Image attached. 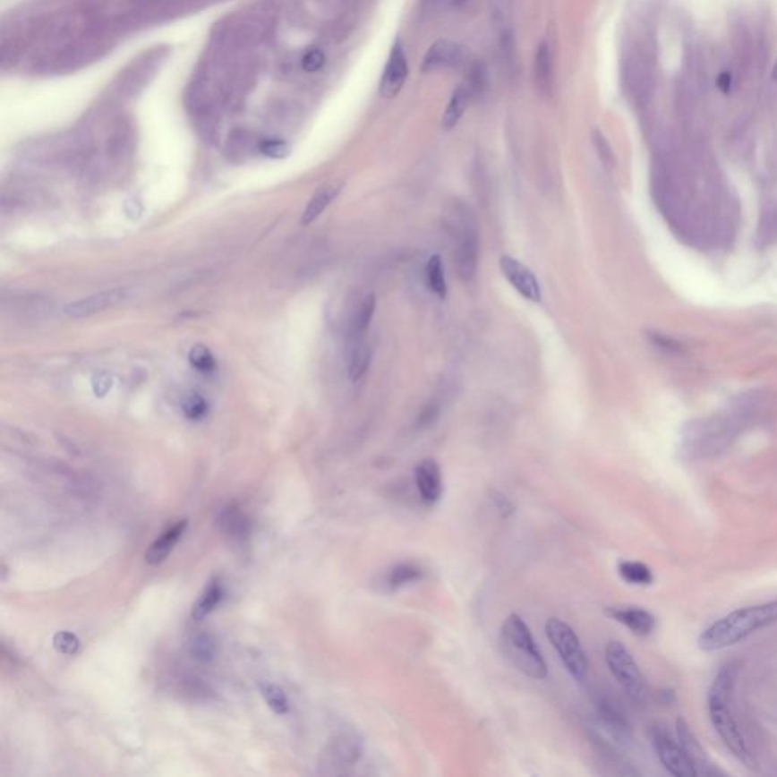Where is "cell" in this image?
Returning a JSON list of instances; mask_svg holds the SVG:
<instances>
[{
  "label": "cell",
  "mask_w": 777,
  "mask_h": 777,
  "mask_svg": "<svg viewBox=\"0 0 777 777\" xmlns=\"http://www.w3.org/2000/svg\"><path fill=\"white\" fill-rule=\"evenodd\" d=\"M739 668V662L726 663L713 679L708 694L709 718L715 732L720 735L722 743L726 744L733 756H737L747 765H752V753L733 706Z\"/></svg>",
  "instance_id": "cell-1"
},
{
  "label": "cell",
  "mask_w": 777,
  "mask_h": 777,
  "mask_svg": "<svg viewBox=\"0 0 777 777\" xmlns=\"http://www.w3.org/2000/svg\"><path fill=\"white\" fill-rule=\"evenodd\" d=\"M777 623V600L770 603L756 604L738 609L720 618L703 630L698 638V648L703 652H717L741 643L761 628Z\"/></svg>",
  "instance_id": "cell-2"
},
{
  "label": "cell",
  "mask_w": 777,
  "mask_h": 777,
  "mask_svg": "<svg viewBox=\"0 0 777 777\" xmlns=\"http://www.w3.org/2000/svg\"><path fill=\"white\" fill-rule=\"evenodd\" d=\"M500 645L508 662L528 678H547L549 668L521 617L510 615L501 626Z\"/></svg>",
  "instance_id": "cell-3"
},
{
  "label": "cell",
  "mask_w": 777,
  "mask_h": 777,
  "mask_svg": "<svg viewBox=\"0 0 777 777\" xmlns=\"http://www.w3.org/2000/svg\"><path fill=\"white\" fill-rule=\"evenodd\" d=\"M454 239H456V264L458 277L464 281H471L475 277L479 266L480 235L479 224L473 211L465 204L454 207L451 219Z\"/></svg>",
  "instance_id": "cell-4"
},
{
  "label": "cell",
  "mask_w": 777,
  "mask_h": 777,
  "mask_svg": "<svg viewBox=\"0 0 777 777\" xmlns=\"http://www.w3.org/2000/svg\"><path fill=\"white\" fill-rule=\"evenodd\" d=\"M545 632L549 636L556 652L560 656L565 668L576 680H583L588 674V659L585 654L580 639L569 628L568 624L563 623L559 618H550L545 624Z\"/></svg>",
  "instance_id": "cell-5"
},
{
  "label": "cell",
  "mask_w": 777,
  "mask_h": 777,
  "mask_svg": "<svg viewBox=\"0 0 777 777\" xmlns=\"http://www.w3.org/2000/svg\"><path fill=\"white\" fill-rule=\"evenodd\" d=\"M606 662L613 678L623 687L628 698L633 702H643L645 697V679L628 648L618 641L609 643L606 647Z\"/></svg>",
  "instance_id": "cell-6"
},
{
  "label": "cell",
  "mask_w": 777,
  "mask_h": 777,
  "mask_svg": "<svg viewBox=\"0 0 777 777\" xmlns=\"http://www.w3.org/2000/svg\"><path fill=\"white\" fill-rule=\"evenodd\" d=\"M650 738L659 761L668 773H671L676 777L696 776L687 753L679 743V739H674L673 735L668 732L667 728L653 726Z\"/></svg>",
  "instance_id": "cell-7"
},
{
  "label": "cell",
  "mask_w": 777,
  "mask_h": 777,
  "mask_svg": "<svg viewBox=\"0 0 777 777\" xmlns=\"http://www.w3.org/2000/svg\"><path fill=\"white\" fill-rule=\"evenodd\" d=\"M131 296V289L128 287H113V289L100 290L96 294L87 295L84 298L72 301L64 307V313L72 320H84L95 314L102 313L105 310L113 309L115 305L125 303Z\"/></svg>",
  "instance_id": "cell-8"
},
{
  "label": "cell",
  "mask_w": 777,
  "mask_h": 777,
  "mask_svg": "<svg viewBox=\"0 0 777 777\" xmlns=\"http://www.w3.org/2000/svg\"><path fill=\"white\" fill-rule=\"evenodd\" d=\"M500 269L503 272L504 278L508 279L510 286L518 292L523 298L534 303H539L542 299V289L539 285L536 275L524 266L519 260L503 255L500 259Z\"/></svg>",
  "instance_id": "cell-9"
},
{
  "label": "cell",
  "mask_w": 777,
  "mask_h": 777,
  "mask_svg": "<svg viewBox=\"0 0 777 777\" xmlns=\"http://www.w3.org/2000/svg\"><path fill=\"white\" fill-rule=\"evenodd\" d=\"M409 76V64H407V56L404 52V47L399 41H397L390 54H388V63L383 70V76L380 81V95L383 98H395L398 95L406 80Z\"/></svg>",
  "instance_id": "cell-10"
},
{
  "label": "cell",
  "mask_w": 777,
  "mask_h": 777,
  "mask_svg": "<svg viewBox=\"0 0 777 777\" xmlns=\"http://www.w3.org/2000/svg\"><path fill=\"white\" fill-rule=\"evenodd\" d=\"M465 60V47L456 41L439 40L430 46L423 56V73H433L439 70L453 69Z\"/></svg>",
  "instance_id": "cell-11"
},
{
  "label": "cell",
  "mask_w": 777,
  "mask_h": 777,
  "mask_svg": "<svg viewBox=\"0 0 777 777\" xmlns=\"http://www.w3.org/2000/svg\"><path fill=\"white\" fill-rule=\"evenodd\" d=\"M414 482L423 503L433 506L442 497V474L438 462L433 458H423L414 468Z\"/></svg>",
  "instance_id": "cell-12"
},
{
  "label": "cell",
  "mask_w": 777,
  "mask_h": 777,
  "mask_svg": "<svg viewBox=\"0 0 777 777\" xmlns=\"http://www.w3.org/2000/svg\"><path fill=\"white\" fill-rule=\"evenodd\" d=\"M606 615L638 636H648L656 628V618L645 609L636 606H610L606 609Z\"/></svg>",
  "instance_id": "cell-13"
},
{
  "label": "cell",
  "mask_w": 777,
  "mask_h": 777,
  "mask_svg": "<svg viewBox=\"0 0 777 777\" xmlns=\"http://www.w3.org/2000/svg\"><path fill=\"white\" fill-rule=\"evenodd\" d=\"M678 739L683 750L687 753L689 763L693 765L696 776H709L715 774L713 764L709 761L708 755L703 750L702 744L698 743L697 738L691 732L685 720H678Z\"/></svg>",
  "instance_id": "cell-14"
},
{
  "label": "cell",
  "mask_w": 777,
  "mask_h": 777,
  "mask_svg": "<svg viewBox=\"0 0 777 777\" xmlns=\"http://www.w3.org/2000/svg\"><path fill=\"white\" fill-rule=\"evenodd\" d=\"M362 753H363V741L360 739L359 735L351 732L337 735L329 747V759L342 767L357 763Z\"/></svg>",
  "instance_id": "cell-15"
},
{
  "label": "cell",
  "mask_w": 777,
  "mask_h": 777,
  "mask_svg": "<svg viewBox=\"0 0 777 777\" xmlns=\"http://www.w3.org/2000/svg\"><path fill=\"white\" fill-rule=\"evenodd\" d=\"M187 525H189V521L181 519L178 523H175L172 527L167 528L165 534H161L160 538L150 545L145 556L146 562L149 565H160L161 562H165L167 556L174 551L175 545L183 538Z\"/></svg>",
  "instance_id": "cell-16"
},
{
  "label": "cell",
  "mask_w": 777,
  "mask_h": 777,
  "mask_svg": "<svg viewBox=\"0 0 777 777\" xmlns=\"http://www.w3.org/2000/svg\"><path fill=\"white\" fill-rule=\"evenodd\" d=\"M597 706V713L604 728L608 729L609 732L612 733L613 737L618 739H628L630 735V726H628L626 715L623 711L618 708V704L612 702L609 697H600L595 703Z\"/></svg>",
  "instance_id": "cell-17"
},
{
  "label": "cell",
  "mask_w": 777,
  "mask_h": 777,
  "mask_svg": "<svg viewBox=\"0 0 777 777\" xmlns=\"http://www.w3.org/2000/svg\"><path fill=\"white\" fill-rule=\"evenodd\" d=\"M340 190H342V183H329V184L322 185L313 194V198L310 200L309 205L305 207L301 224H313L314 220L318 219L324 213L325 209H329L331 202L339 196Z\"/></svg>",
  "instance_id": "cell-18"
},
{
  "label": "cell",
  "mask_w": 777,
  "mask_h": 777,
  "mask_svg": "<svg viewBox=\"0 0 777 777\" xmlns=\"http://www.w3.org/2000/svg\"><path fill=\"white\" fill-rule=\"evenodd\" d=\"M474 93L469 85H458L449 99L444 115H442V128L445 131L453 130L457 125L465 111L468 110L469 102L473 99Z\"/></svg>",
  "instance_id": "cell-19"
},
{
  "label": "cell",
  "mask_w": 777,
  "mask_h": 777,
  "mask_svg": "<svg viewBox=\"0 0 777 777\" xmlns=\"http://www.w3.org/2000/svg\"><path fill=\"white\" fill-rule=\"evenodd\" d=\"M224 593V585L219 578L209 580V585L205 586L204 593H201V597L198 598V602L193 604V609H192V618L194 621H201L205 617H209V613L219 606Z\"/></svg>",
  "instance_id": "cell-20"
},
{
  "label": "cell",
  "mask_w": 777,
  "mask_h": 777,
  "mask_svg": "<svg viewBox=\"0 0 777 777\" xmlns=\"http://www.w3.org/2000/svg\"><path fill=\"white\" fill-rule=\"evenodd\" d=\"M219 525L225 534L231 536L233 539L243 541L250 534V521L246 518V515L235 506H226L222 508L218 517Z\"/></svg>",
  "instance_id": "cell-21"
},
{
  "label": "cell",
  "mask_w": 777,
  "mask_h": 777,
  "mask_svg": "<svg viewBox=\"0 0 777 777\" xmlns=\"http://www.w3.org/2000/svg\"><path fill=\"white\" fill-rule=\"evenodd\" d=\"M534 76L539 90L543 95H550L551 81H553V64H551V52L550 46L543 41L538 47L536 58H534Z\"/></svg>",
  "instance_id": "cell-22"
},
{
  "label": "cell",
  "mask_w": 777,
  "mask_h": 777,
  "mask_svg": "<svg viewBox=\"0 0 777 777\" xmlns=\"http://www.w3.org/2000/svg\"><path fill=\"white\" fill-rule=\"evenodd\" d=\"M189 650L192 658L196 659L198 662L209 663L215 661L219 647L211 633L200 632L190 639Z\"/></svg>",
  "instance_id": "cell-23"
},
{
  "label": "cell",
  "mask_w": 777,
  "mask_h": 777,
  "mask_svg": "<svg viewBox=\"0 0 777 777\" xmlns=\"http://www.w3.org/2000/svg\"><path fill=\"white\" fill-rule=\"evenodd\" d=\"M423 576V571L419 565L414 562H403L395 565L394 568L390 569L388 574V586L390 589H399L409 585V583L418 582Z\"/></svg>",
  "instance_id": "cell-24"
},
{
  "label": "cell",
  "mask_w": 777,
  "mask_h": 777,
  "mask_svg": "<svg viewBox=\"0 0 777 777\" xmlns=\"http://www.w3.org/2000/svg\"><path fill=\"white\" fill-rule=\"evenodd\" d=\"M618 573L624 582L638 585V586H648L654 580L652 569L648 568L645 563L635 562V560H621L618 563Z\"/></svg>",
  "instance_id": "cell-25"
},
{
  "label": "cell",
  "mask_w": 777,
  "mask_h": 777,
  "mask_svg": "<svg viewBox=\"0 0 777 777\" xmlns=\"http://www.w3.org/2000/svg\"><path fill=\"white\" fill-rule=\"evenodd\" d=\"M425 279L429 289L436 296L444 299L447 296V279H445L444 264L439 255H431L425 266Z\"/></svg>",
  "instance_id": "cell-26"
},
{
  "label": "cell",
  "mask_w": 777,
  "mask_h": 777,
  "mask_svg": "<svg viewBox=\"0 0 777 777\" xmlns=\"http://www.w3.org/2000/svg\"><path fill=\"white\" fill-rule=\"evenodd\" d=\"M372 353L366 344H357L349 355L348 375L351 381H359L368 372Z\"/></svg>",
  "instance_id": "cell-27"
},
{
  "label": "cell",
  "mask_w": 777,
  "mask_h": 777,
  "mask_svg": "<svg viewBox=\"0 0 777 777\" xmlns=\"http://www.w3.org/2000/svg\"><path fill=\"white\" fill-rule=\"evenodd\" d=\"M260 693L263 696L266 704L272 709L277 715H286L289 713V700L286 696L285 689L277 683L264 682L260 685Z\"/></svg>",
  "instance_id": "cell-28"
},
{
  "label": "cell",
  "mask_w": 777,
  "mask_h": 777,
  "mask_svg": "<svg viewBox=\"0 0 777 777\" xmlns=\"http://www.w3.org/2000/svg\"><path fill=\"white\" fill-rule=\"evenodd\" d=\"M375 304L377 303H375L374 295L369 294L364 296L362 304L357 307V312H355L353 320H351V334L355 336V337H359V336H362L368 329L369 324L372 320V316H374Z\"/></svg>",
  "instance_id": "cell-29"
},
{
  "label": "cell",
  "mask_w": 777,
  "mask_h": 777,
  "mask_svg": "<svg viewBox=\"0 0 777 777\" xmlns=\"http://www.w3.org/2000/svg\"><path fill=\"white\" fill-rule=\"evenodd\" d=\"M181 409H183L185 418L200 421L209 412V403L198 392H189V394L184 395V398L181 401Z\"/></svg>",
  "instance_id": "cell-30"
},
{
  "label": "cell",
  "mask_w": 777,
  "mask_h": 777,
  "mask_svg": "<svg viewBox=\"0 0 777 777\" xmlns=\"http://www.w3.org/2000/svg\"><path fill=\"white\" fill-rule=\"evenodd\" d=\"M189 360L190 364L202 374H209L216 369L215 355L204 345H196L190 349Z\"/></svg>",
  "instance_id": "cell-31"
},
{
  "label": "cell",
  "mask_w": 777,
  "mask_h": 777,
  "mask_svg": "<svg viewBox=\"0 0 777 777\" xmlns=\"http://www.w3.org/2000/svg\"><path fill=\"white\" fill-rule=\"evenodd\" d=\"M52 643H54L56 652L61 653V654H67V656L76 654L81 645L80 639L75 633L67 632V630L56 633Z\"/></svg>",
  "instance_id": "cell-32"
},
{
  "label": "cell",
  "mask_w": 777,
  "mask_h": 777,
  "mask_svg": "<svg viewBox=\"0 0 777 777\" xmlns=\"http://www.w3.org/2000/svg\"><path fill=\"white\" fill-rule=\"evenodd\" d=\"M261 154L269 157V158H285L290 154V148L286 141L278 139L264 140L260 145Z\"/></svg>",
  "instance_id": "cell-33"
},
{
  "label": "cell",
  "mask_w": 777,
  "mask_h": 777,
  "mask_svg": "<svg viewBox=\"0 0 777 777\" xmlns=\"http://www.w3.org/2000/svg\"><path fill=\"white\" fill-rule=\"evenodd\" d=\"M325 64V54L320 49H312L303 58V69L309 73L320 72Z\"/></svg>",
  "instance_id": "cell-34"
},
{
  "label": "cell",
  "mask_w": 777,
  "mask_h": 777,
  "mask_svg": "<svg viewBox=\"0 0 777 777\" xmlns=\"http://www.w3.org/2000/svg\"><path fill=\"white\" fill-rule=\"evenodd\" d=\"M489 2H491L493 21L499 25L506 23L508 13H510V0H489Z\"/></svg>",
  "instance_id": "cell-35"
},
{
  "label": "cell",
  "mask_w": 777,
  "mask_h": 777,
  "mask_svg": "<svg viewBox=\"0 0 777 777\" xmlns=\"http://www.w3.org/2000/svg\"><path fill=\"white\" fill-rule=\"evenodd\" d=\"M593 143H595L598 155H600V160L603 161L604 166H612V149H610V146H609V143L606 141L603 135L600 134V132H595V135H593Z\"/></svg>",
  "instance_id": "cell-36"
},
{
  "label": "cell",
  "mask_w": 777,
  "mask_h": 777,
  "mask_svg": "<svg viewBox=\"0 0 777 777\" xmlns=\"http://www.w3.org/2000/svg\"><path fill=\"white\" fill-rule=\"evenodd\" d=\"M111 388H113V377L108 372H100V374L95 375L93 390H95L96 397H105L110 392Z\"/></svg>",
  "instance_id": "cell-37"
},
{
  "label": "cell",
  "mask_w": 777,
  "mask_h": 777,
  "mask_svg": "<svg viewBox=\"0 0 777 777\" xmlns=\"http://www.w3.org/2000/svg\"><path fill=\"white\" fill-rule=\"evenodd\" d=\"M652 340L653 344L656 345L658 348L665 349V351H670V353L680 351V344H678L676 340L670 339L667 336H662V334L653 333Z\"/></svg>",
  "instance_id": "cell-38"
},
{
  "label": "cell",
  "mask_w": 777,
  "mask_h": 777,
  "mask_svg": "<svg viewBox=\"0 0 777 777\" xmlns=\"http://www.w3.org/2000/svg\"><path fill=\"white\" fill-rule=\"evenodd\" d=\"M492 500L493 503H495V506H497V508H499L500 512H501V515H503L504 518H506V517H508V515L514 512V506H512V503H510V501H508V500L504 497L503 493H493Z\"/></svg>",
  "instance_id": "cell-39"
},
{
  "label": "cell",
  "mask_w": 777,
  "mask_h": 777,
  "mask_svg": "<svg viewBox=\"0 0 777 777\" xmlns=\"http://www.w3.org/2000/svg\"><path fill=\"white\" fill-rule=\"evenodd\" d=\"M717 84L720 90L728 93V91L730 90V85H732V78H730L729 73H722V75L718 78Z\"/></svg>",
  "instance_id": "cell-40"
},
{
  "label": "cell",
  "mask_w": 777,
  "mask_h": 777,
  "mask_svg": "<svg viewBox=\"0 0 777 777\" xmlns=\"http://www.w3.org/2000/svg\"><path fill=\"white\" fill-rule=\"evenodd\" d=\"M448 2L453 4V0H423V6H427L430 10H433L436 6L445 5V4H448Z\"/></svg>",
  "instance_id": "cell-41"
},
{
  "label": "cell",
  "mask_w": 777,
  "mask_h": 777,
  "mask_svg": "<svg viewBox=\"0 0 777 777\" xmlns=\"http://www.w3.org/2000/svg\"><path fill=\"white\" fill-rule=\"evenodd\" d=\"M773 76H774V80H777V63L774 65V70H773Z\"/></svg>",
  "instance_id": "cell-42"
},
{
  "label": "cell",
  "mask_w": 777,
  "mask_h": 777,
  "mask_svg": "<svg viewBox=\"0 0 777 777\" xmlns=\"http://www.w3.org/2000/svg\"><path fill=\"white\" fill-rule=\"evenodd\" d=\"M464 2L465 0H453V4H456V5H458V4H464Z\"/></svg>",
  "instance_id": "cell-43"
}]
</instances>
